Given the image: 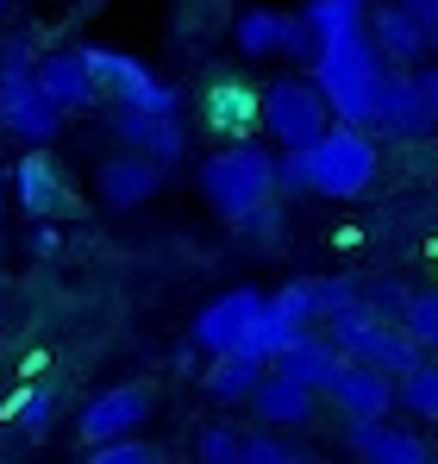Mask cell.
I'll use <instances>...</instances> for the list:
<instances>
[{
    "label": "cell",
    "instance_id": "1",
    "mask_svg": "<svg viewBox=\"0 0 438 464\" xmlns=\"http://www.w3.org/2000/svg\"><path fill=\"white\" fill-rule=\"evenodd\" d=\"M382 70H388V63H382V51H376L369 25L332 32V38H319V51H313V88L326 94V107H332V120H338V126H364V132H369Z\"/></svg>",
    "mask_w": 438,
    "mask_h": 464
},
{
    "label": "cell",
    "instance_id": "2",
    "mask_svg": "<svg viewBox=\"0 0 438 464\" xmlns=\"http://www.w3.org/2000/svg\"><path fill=\"white\" fill-rule=\"evenodd\" d=\"M57 126H63V113L38 88V44H32V32H6L0 38V132L19 139L25 151H44L57 139Z\"/></svg>",
    "mask_w": 438,
    "mask_h": 464
},
{
    "label": "cell",
    "instance_id": "3",
    "mask_svg": "<svg viewBox=\"0 0 438 464\" xmlns=\"http://www.w3.org/2000/svg\"><path fill=\"white\" fill-rule=\"evenodd\" d=\"M201 195L219 220L244 227L276 201V145H225L201 163Z\"/></svg>",
    "mask_w": 438,
    "mask_h": 464
},
{
    "label": "cell",
    "instance_id": "4",
    "mask_svg": "<svg viewBox=\"0 0 438 464\" xmlns=\"http://www.w3.org/2000/svg\"><path fill=\"white\" fill-rule=\"evenodd\" d=\"M300 163H307V195H326V201H357L369 182H376V163H382V151H376V132H364V126H326V139H313L307 151H300Z\"/></svg>",
    "mask_w": 438,
    "mask_h": 464
},
{
    "label": "cell",
    "instance_id": "5",
    "mask_svg": "<svg viewBox=\"0 0 438 464\" xmlns=\"http://www.w3.org/2000/svg\"><path fill=\"white\" fill-rule=\"evenodd\" d=\"M257 126H263V139L276 151H307L313 139H326L332 107L313 88V76H276L257 88Z\"/></svg>",
    "mask_w": 438,
    "mask_h": 464
},
{
    "label": "cell",
    "instance_id": "6",
    "mask_svg": "<svg viewBox=\"0 0 438 464\" xmlns=\"http://www.w3.org/2000/svg\"><path fill=\"white\" fill-rule=\"evenodd\" d=\"M332 345L345 352V358H357V364H376V371H388L395 383L407 377V371H420L426 364V352L401 333V320H382V314H369V308H357V314H338L332 326Z\"/></svg>",
    "mask_w": 438,
    "mask_h": 464
},
{
    "label": "cell",
    "instance_id": "7",
    "mask_svg": "<svg viewBox=\"0 0 438 464\" xmlns=\"http://www.w3.org/2000/svg\"><path fill=\"white\" fill-rule=\"evenodd\" d=\"M88 70L100 82V94L113 107H138V113H176V88L157 76L150 63H138L132 51H113V44H88Z\"/></svg>",
    "mask_w": 438,
    "mask_h": 464
},
{
    "label": "cell",
    "instance_id": "8",
    "mask_svg": "<svg viewBox=\"0 0 438 464\" xmlns=\"http://www.w3.org/2000/svg\"><path fill=\"white\" fill-rule=\"evenodd\" d=\"M263 308H270L263 289H232V295L207 302V308L195 314V345H201L207 358L257 352V339H263ZM257 358H263V352H257Z\"/></svg>",
    "mask_w": 438,
    "mask_h": 464
},
{
    "label": "cell",
    "instance_id": "9",
    "mask_svg": "<svg viewBox=\"0 0 438 464\" xmlns=\"http://www.w3.org/2000/svg\"><path fill=\"white\" fill-rule=\"evenodd\" d=\"M232 44L244 51V57H300V63H313V51H319V38L307 32V19L300 13H282V6H244L238 13V25H232Z\"/></svg>",
    "mask_w": 438,
    "mask_h": 464
},
{
    "label": "cell",
    "instance_id": "10",
    "mask_svg": "<svg viewBox=\"0 0 438 464\" xmlns=\"http://www.w3.org/2000/svg\"><path fill=\"white\" fill-rule=\"evenodd\" d=\"M438 126L433 101L414 70H382V88H376V113H369V132L376 139H426Z\"/></svg>",
    "mask_w": 438,
    "mask_h": 464
},
{
    "label": "cell",
    "instance_id": "11",
    "mask_svg": "<svg viewBox=\"0 0 438 464\" xmlns=\"http://www.w3.org/2000/svg\"><path fill=\"white\" fill-rule=\"evenodd\" d=\"M145 420H150V395L138 383H113L81 408L75 433H81V446H113V440H132Z\"/></svg>",
    "mask_w": 438,
    "mask_h": 464
},
{
    "label": "cell",
    "instance_id": "12",
    "mask_svg": "<svg viewBox=\"0 0 438 464\" xmlns=\"http://www.w3.org/2000/svg\"><path fill=\"white\" fill-rule=\"evenodd\" d=\"M369 38H376V51H382L388 70H420V63L433 57V32L420 25V13H414L407 0L369 6Z\"/></svg>",
    "mask_w": 438,
    "mask_h": 464
},
{
    "label": "cell",
    "instance_id": "13",
    "mask_svg": "<svg viewBox=\"0 0 438 464\" xmlns=\"http://www.w3.org/2000/svg\"><path fill=\"white\" fill-rule=\"evenodd\" d=\"M38 88L51 94L57 113H94L100 107V82L88 70V44L81 51H38Z\"/></svg>",
    "mask_w": 438,
    "mask_h": 464
},
{
    "label": "cell",
    "instance_id": "14",
    "mask_svg": "<svg viewBox=\"0 0 438 464\" xmlns=\"http://www.w3.org/2000/svg\"><path fill=\"white\" fill-rule=\"evenodd\" d=\"M326 395H332V408H338L345 420H388V408H395V377L376 371V364L345 358V371L332 377Z\"/></svg>",
    "mask_w": 438,
    "mask_h": 464
},
{
    "label": "cell",
    "instance_id": "15",
    "mask_svg": "<svg viewBox=\"0 0 438 464\" xmlns=\"http://www.w3.org/2000/svg\"><path fill=\"white\" fill-rule=\"evenodd\" d=\"M270 364H276V377H289V383L326 395V389H332V377L345 371V352L332 345V333H300L289 352H276Z\"/></svg>",
    "mask_w": 438,
    "mask_h": 464
},
{
    "label": "cell",
    "instance_id": "16",
    "mask_svg": "<svg viewBox=\"0 0 438 464\" xmlns=\"http://www.w3.org/2000/svg\"><path fill=\"white\" fill-rule=\"evenodd\" d=\"M113 132L150 163H182L188 139H182V120L176 113H138V107H113Z\"/></svg>",
    "mask_w": 438,
    "mask_h": 464
},
{
    "label": "cell",
    "instance_id": "17",
    "mask_svg": "<svg viewBox=\"0 0 438 464\" xmlns=\"http://www.w3.org/2000/svg\"><path fill=\"white\" fill-rule=\"evenodd\" d=\"M345 446L364 464H433V446L407 427H388V420H351Z\"/></svg>",
    "mask_w": 438,
    "mask_h": 464
},
{
    "label": "cell",
    "instance_id": "18",
    "mask_svg": "<svg viewBox=\"0 0 438 464\" xmlns=\"http://www.w3.org/2000/svg\"><path fill=\"white\" fill-rule=\"evenodd\" d=\"M94 188H100L107 208H145L150 195L163 188V163H150V157H138V151L107 157L100 176H94Z\"/></svg>",
    "mask_w": 438,
    "mask_h": 464
},
{
    "label": "cell",
    "instance_id": "19",
    "mask_svg": "<svg viewBox=\"0 0 438 464\" xmlns=\"http://www.w3.org/2000/svg\"><path fill=\"white\" fill-rule=\"evenodd\" d=\"M251 408H257V420L270 427V433H294V427H307L313 414H319V395L313 389L289 383V377H263V383L251 389Z\"/></svg>",
    "mask_w": 438,
    "mask_h": 464
},
{
    "label": "cell",
    "instance_id": "20",
    "mask_svg": "<svg viewBox=\"0 0 438 464\" xmlns=\"http://www.w3.org/2000/svg\"><path fill=\"white\" fill-rule=\"evenodd\" d=\"M13 195L25 201V214L44 220V214L63 208V176L51 169V157H44V151H25L19 163H13Z\"/></svg>",
    "mask_w": 438,
    "mask_h": 464
},
{
    "label": "cell",
    "instance_id": "21",
    "mask_svg": "<svg viewBox=\"0 0 438 464\" xmlns=\"http://www.w3.org/2000/svg\"><path fill=\"white\" fill-rule=\"evenodd\" d=\"M270 377V358H257V352H225L214 358V371H207V395H214L219 408H232V401H251V389Z\"/></svg>",
    "mask_w": 438,
    "mask_h": 464
},
{
    "label": "cell",
    "instance_id": "22",
    "mask_svg": "<svg viewBox=\"0 0 438 464\" xmlns=\"http://www.w3.org/2000/svg\"><path fill=\"white\" fill-rule=\"evenodd\" d=\"M207 120H214V132L244 139V132L257 126V88H244V82H214V94H207Z\"/></svg>",
    "mask_w": 438,
    "mask_h": 464
},
{
    "label": "cell",
    "instance_id": "23",
    "mask_svg": "<svg viewBox=\"0 0 438 464\" xmlns=\"http://www.w3.org/2000/svg\"><path fill=\"white\" fill-rule=\"evenodd\" d=\"M307 302H313V320H338V314L364 308V276H307Z\"/></svg>",
    "mask_w": 438,
    "mask_h": 464
},
{
    "label": "cell",
    "instance_id": "24",
    "mask_svg": "<svg viewBox=\"0 0 438 464\" xmlns=\"http://www.w3.org/2000/svg\"><path fill=\"white\" fill-rule=\"evenodd\" d=\"M307 32L313 38H332V32H351V25H369V0H307L300 6Z\"/></svg>",
    "mask_w": 438,
    "mask_h": 464
},
{
    "label": "cell",
    "instance_id": "25",
    "mask_svg": "<svg viewBox=\"0 0 438 464\" xmlns=\"http://www.w3.org/2000/svg\"><path fill=\"white\" fill-rule=\"evenodd\" d=\"M6 420H13L19 433H32V440H38V433H51V420H57V395H51L44 383L19 389V395L6 401Z\"/></svg>",
    "mask_w": 438,
    "mask_h": 464
},
{
    "label": "cell",
    "instance_id": "26",
    "mask_svg": "<svg viewBox=\"0 0 438 464\" xmlns=\"http://www.w3.org/2000/svg\"><path fill=\"white\" fill-rule=\"evenodd\" d=\"M401 333H407L420 352H438V289H414V295H407Z\"/></svg>",
    "mask_w": 438,
    "mask_h": 464
},
{
    "label": "cell",
    "instance_id": "27",
    "mask_svg": "<svg viewBox=\"0 0 438 464\" xmlns=\"http://www.w3.org/2000/svg\"><path fill=\"white\" fill-rule=\"evenodd\" d=\"M244 464H319L313 452H300L294 440H282V433H244Z\"/></svg>",
    "mask_w": 438,
    "mask_h": 464
},
{
    "label": "cell",
    "instance_id": "28",
    "mask_svg": "<svg viewBox=\"0 0 438 464\" xmlns=\"http://www.w3.org/2000/svg\"><path fill=\"white\" fill-rule=\"evenodd\" d=\"M420 420H438V364H420V371H407L401 377V389H395Z\"/></svg>",
    "mask_w": 438,
    "mask_h": 464
},
{
    "label": "cell",
    "instance_id": "29",
    "mask_svg": "<svg viewBox=\"0 0 438 464\" xmlns=\"http://www.w3.org/2000/svg\"><path fill=\"white\" fill-rule=\"evenodd\" d=\"M195 459H201V464H244V433H232V427H207V433L195 440Z\"/></svg>",
    "mask_w": 438,
    "mask_h": 464
},
{
    "label": "cell",
    "instance_id": "30",
    "mask_svg": "<svg viewBox=\"0 0 438 464\" xmlns=\"http://www.w3.org/2000/svg\"><path fill=\"white\" fill-rule=\"evenodd\" d=\"M407 295H414V289H407V283H395V276H376V283L364 276V308H369V314H382V320H401Z\"/></svg>",
    "mask_w": 438,
    "mask_h": 464
},
{
    "label": "cell",
    "instance_id": "31",
    "mask_svg": "<svg viewBox=\"0 0 438 464\" xmlns=\"http://www.w3.org/2000/svg\"><path fill=\"white\" fill-rule=\"evenodd\" d=\"M81 464H157V459H150L138 440H113V446H88Z\"/></svg>",
    "mask_w": 438,
    "mask_h": 464
},
{
    "label": "cell",
    "instance_id": "32",
    "mask_svg": "<svg viewBox=\"0 0 438 464\" xmlns=\"http://www.w3.org/2000/svg\"><path fill=\"white\" fill-rule=\"evenodd\" d=\"M414 76H420V88H426V101H433V113H438V63H420Z\"/></svg>",
    "mask_w": 438,
    "mask_h": 464
},
{
    "label": "cell",
    "instance_id": "33",
    "mask_svg": "<svg viewBox=\"0 0 438 464\" xmlns=\"http://www.w3.org/2000/svg\"><path fill=\"white\" fill-rule=\"evenodd\" d=\"M407 6L420 13V25H426V32H438V0H407Z\"/></svg>",
    "mask_w": 438,
    "mask_h": 464
},
{
    "label": "cell",
    "instance_id": "34",
    "mask_svg": "<svg viewBox=\"0 0 438 464\" xmlns=\"http://www.w3.org/2000/svg\"><path fill=\"white\" fill-rule=\"evenodd\" d=\"M433 57H438V32H433Z\"/></svg>",
    "mask_w": 438,
    "mask_h": 464
},
{
    "label": "cell",
    "instance_id": "35",
    "mask_svg": "<svg viewBox=\"0 0 438 464\" xmlns=\"http://www.w3.org/2000/svg\"><path fill=\"white\" fill-rule=\"evenodd\" d=\"M6 6H13V0H0V13H6Z\"/></svg>",
    "mask_w": 438,
    "mask_h": 464
}]
</instances>
